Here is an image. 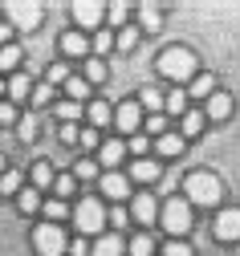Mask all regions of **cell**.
I'll list each match as a JSON object with an SVG mask.
<instances>
[{"label":"cell","instance_id":"cell-18","mask_svg":"<svg viewBox=\"0 0 240 256\" xmlns=\"http://www.w3.org/2000/svg\"><path fill=\"white\" fill-rule=\"evenodd\" d=\"M155 150H159V154H167V158H175V154H183V138H179V134H159Z\"/></svg>","mask_w":240,"mask_h":256},{"label":"cell","instance_id":"cell-47","mask_svg":"<svg viewBox=\"0 0 240 256\" xmlns=\"http://www.w3.org/2000/svg\"><path fill=\"white\" fill-rule=\"evenodd\" d=\"M78 142H82L86 150H94V146H98V130H86V134H78Z\"/></svg>","mask_w":240,"mask_h":256},{"label":"cell","instance_id":"cell-19","mask_svg":"<svg viewBox=\"0 0 240 256\" xmlns=\"http://www.w3.org/2000/svg\"><path fill=\"white\" fill-rule=\"evenodd\" d=\"M61 53H70V57H86V37H82V33H65V37H61Z\"/></svg>","mask_w":240,"mask_h":256},{"label":"cell","instance_id":"cell-36","mask_svg":"<svg viewBox=\"0 0 240 256\" xmlns=\"http://www.w3.org/2000/svg\"><path fill=\"white\" fill-rule=\"evenodd\" d=\"M17 130H21V138H25V142H33V138H37V118H21Z\"/></svg>","mask_w":240,"mask_h":256},{"label":"cell","instance_id":"cell-37","mask_svg":"<svg viewBox=\"0 0 240 256\" xmlns=\"http://www.w3.org/2000/svg\"><path fill=\"white\" fill-rule=\"evenodd\" d=\"M29 98H33V106H49V98H53V90H49V86H37V90L29 94Z\"/></svg>","mask_w":240,"mask_h":256},{"label":"cell","instance_id":"cell-7","mask_svg":"<svg viewBox=\"0 0 240 256\" xmlns=\"http://www.w3.org/2000/svg\"><path fill=\"white\" fill-rule=\"evenodd\" d=\"M216 240H240V208H228L216 216Z\"/></svg>","mask_w":240,"mask_h":256},{"label":"cell","instance_id":"cell-38","mask_svg":"<svg viewBox=\"0 0 240 256\" xmlns=\"http://www.w3.org/2000/svg\"><path fill=\"white\" fill-rule=\"evenodd\" d=\"M106 16H110L114 24H126V16H130V8H126V4H110V8H106Z\"/></svg>","mask_w":240,"mask_h":256},{"label":"cell","instance_id":"cell-35","mask_svg":"<svg viewBox=\"0 0 240 256\" xmlns=\"http://www.w3.org/2000/svg\"><path fill=\"white\" fill-rule=\"evenodd\" d=\"M134 41H139V28H122V33H118V49H122V53H130Z\"/></svg>","mask_w":240,"mask_h":256},{"label":"cell","instance_id":"cell-27","mask_svg":"<svg viewBox=\"0 0 240 256\" xmlns=\"http://www.w3.org/2000/svg\"><path fill=\"white\" fill-rule=\"evenodd\" d=\"M203 130V114L199 110H183V134H199Z\"/></svg>","mask_w":240,"mask_h":256},{"label":"cell","instance_id":"cell-1","mask_svg":"<svg viewBox=\"0 0 240 256\" xmlns=\"http://www.w3.org/2000/svg\"><path fill=\"white\" fill-rule=\"evenodd\" d=\"M183 191H187V208L195 204V208H212L216 200H220V179L212 175V171H191L187 179H183Z\"/></svg>","mask_w":240,"mask_h":256},{"label":"cell","instance_id":"cell-25","mask_svg":"<svg viewBox=\"0 0 240 256\" xmlns=\"http://www.w3.org/2000/svg\"><path fill=\"white\" fill-rule=\"evenodd\" d=\"M139 20H143V28H147V33H155V28L163 24V20H159V8H155V4H143V8H139Z\"/></svg>","mask_w":240,"mask_h":256},{"label":"cell","instance_id":"cell-48","mask_svg":"<svg viewBox=\"0 0 240 256\" xmlns=\"http://www.w3.org/2000/svg\"><path fill=\"white\" fill-rule=\"evenodd\" d=\"M126 150H134V154H139V150H147V138H139V134H130V146Z\"/></svg>","mask_w":240,"mask_h":256},{"label":"cell","instance_id":"cell-41","mask_svg":"<svg viewBox=\"0 0 240 256\" xmlns=\"http://www.w3.org/2000/svg\"><path fill=\"white\" fill-rule=\"evenodd\" d=\"M106 220L114 224V228H126V224H130V216H126V208H114V212H106Z\"/></svg>","mask_w":240,"mask_h":256},{"label":"cell","instance_id":"cell-45","mask_svg":"<svg viewBox=\"0 0 240 256\" xmlns=\"http://www.w3.org/2000/svg\"><path fill=\"white\" fill-rule=\"evenodd\" d=\"M65 78H70V70H65L61 61H57V66H49V82H65Z\"/></svg>","mask_w":240,"mask_h":256},{"label":"cell","instance_id":"cell-14","mask_svg":"<svg viewBox=\"0 0 240 256\" xmlns=\"http://www.w3.org/2000/svg\"><path fill=\"white\" fill-rule=\"evenodd\" d=\"M130 179H143V183L159 179V163H155V158H134V163H130Z\"/></svg>","mask_w":240,"mask_h":256},{"label":"cell","instance_id":"cell-17","mask_svg":"<svg viewBox=\"0 0 240 256\" xmlns=\"http://www.w3.org/2000/svg\"><path fill=\"white\" fill-rule=\"evenodd\" d=\"M122 154H126V142H118V138H114V142H102V163H106L110 171L122 163Z\"/></svg>","mask_w":240,"mask_h":256},{"label":"cell","instance_id":"cell-40","mask_svg":"<svg viewBox=\"0 0 240 256\" xmlns=\"http://www.w3.org/2000/svg\"><path fill=\"white\" fill-rule=\"evenodd\" d=\"M163 256H191V248H187L183 240H171V244L163 248Z\"/></svg>","mask_w":240,"mask_h":256},{"label":"cell","instance_id":"cell-6","mask_svg":"<svg viewBox=\"0 0 240 256\" xmlns=\"http://www.w3.org/2000/svg\"><path fill=\"white\" fill-rule=\"evenodd\" d=\"M139 122H143V106L134 102V98H130V102H122V106L114 110V126H118L122 134H134V130H139Z\"/></svg>","mask_w":240,"mask_h":256},{"label":"cell","instance_id":"cell-20","mask_svg":"<svg viewBox=\"0 0 240 256\" xmlns=\"http://www.w3.org/2000/svg\"><path fill=\"white\" fill-rule=\"evenodd\" d=\"M212 94H216V78L212 74H199L191 82V98H212Z\"/></svg>","mask_w":240,"mask_h":256},{"label":"cell","instance_id":"cell-15","mask_svg":"<svg viewBox=\"0 0 240 256\" xmlns=\"http://www.w3.org/2000/svg\"><path fill=\"white\" fill-rule=\"evenodd\" d=\"M86 118H90L94 126H106V122H114V110L98 98V102H90V106H86Z\"/></svg>","mask_w":240,"mask_h":256},{"label":"cell","instance_id":"cell-34","mask_svg":"<svg viewBox=\"0 0 240 256\" xmlns=\"http://www.w3.org/2000/svg\"><path fill=\"white\" fill-rule=\"evenodd\" d=\"M74 179H98V163H94V158H82L78 171H74Z\"/></svg>","mask_w":240,"mask_h":256},{"label":"cell","instance_id":"cell-33","mask_svg":"<svg viewBox=\"0 0 240 256\" xmlns=\"http://www.w3.org/2000/svg\"><path fill=\"white\" fill-rule=\"evenodd\" d=\"M183 106H187V98H183V90H171V94H167V110L183 118Z\"/></svg>","mask_w":240,"mask_h":256},{"label":"cell","instance_id":"cell-12","mask_svg":"<svg viewBox=\"0 0 240 256\" xmlns=\"http://www.w3.org/2000/svg\"><path fill=\"white\" fill-rule=\"evenodd\" d=\"M122 252H126V244H122L114 232H110V236H98V244L90 248V256H122Z\"/></svg>","mask_w":240,"mask_h":256},{"label":"cell","instance_id":"cell-50","mask_svg":"<svg viewBox=\"0 0 240 256\" xmlns=\"http://www.w3.org/2000/svg\"><path fill=\"white\" fill-rule=\"evenodd\" d=\"M9 37H13V24H0V45H9Z\"/></svg>","mask_w":240,"mask_h":256},{"label":"cell","instance_id":"cell-22","mask_svg":"<svg viewBox=\"0 0 240 256\" xmlns=\"http://www.w3.org/2000/svg\"><path fill=\"white\" fill-rule=\"evenodd\" d=\"M49 183H53V171H49L45 158H37V163H33V191H41V187H49Z\"/></svg>","mask_w":240,"mask_h":256},{"label":"cell","instance_id":"cell-26","mask_svg":"<svg viewBox=\"0 0 240 256\" xmlns=\"http://www.w3.org/2000/svg\"><path fill=\"white\" fill-rule=\"evenodd\" d=\"M53 114H57V118H65L61 126H74V118H82V106H78V102H61Z\"/></svg>","mask_w":240,"mask_h":256},{"label":"cell","instance_id":"cell-13","mask_svg":"<svg viewBox=\"0 0 240 256\" xmlns=\"http://www.w3.org/2000/svg\"><path fill=\"white\" fill-rule=\"evenodd\" d=\"M5 90H9V98H13V102H25L29 94H33V82H29L25 74H13V78L5 82Z\"/></svg>","mask_w":240,"mask_h":256},{"label":"cell","instance_id":"cell-42","mask_svg":"<svg viewBox=\"0 0 240 256\" xmlns=\"http://www.w3.org/2000/svg\"><path fill=\"white\" fill-rule=\"evenodd\" d=\"M147 130H151V134H167V118H159V114L147 118Z\"/></svg>","mask_w":240,"mask_h":256},{"label":"cell","instance_id":"cell-21","mask_svg":"<svg viewBox=\"0 0 240 256\" xmlns=\"http://www.w3.org/2000/svg\"><path fill=\"white\" fill-rule=\"evenodd\" d=\"M102 82H106V61L90 57L86 61V86H102Z\"/></svg>","mask_w":240,"mask_h":256},{"label":"cell","instance_id":"cell-52","mask_svg":"<svg viewBox=\"0 0 240 256\" xmlns=\"http://www.w3.org/2000/svg\"><path fill=\"white\" fill-rule=\"evenodd\" d=\"M0 94H5V82H0Z\"/></svg>","mask_w":240,"mask_h":256},{"label":"cell","instance_id":"cell-39","mask_svg":"<svg viewBox=\"0 0 240 256\" xmlns=\"http://www.w3.org/2000/svg\"><path fill=\"white\" fill-rule=\"evenodd\" d=\"M45 216H49V224H57V220L65 216V204H61V200H49V204H45Z\"/></svg>","mask_w":240,"mask_h":256},{"label":"cell","instance_id":"cell-43","mask_svg":"<svg viewBox=\"0 0 240 256\" xmlns=\"http://www.w3.org/2000/svg\"><path fill=\"white\" fill-rule=\"evenodd\" d=\"M17 118V110H13V102H0V126H9Z\"/></svg>","mask_w":240,"mask_h":256},{"label":"cell","instance_id":"cell-8","mask_svg":"<svg viewBox=\"0 0 240 256\" xmlns=\"http://www.w3.org/2000/svg\"><path fill=\"white\" fill-rule=\"evenodd\" d=\"M102 196L114 200V204H122V200L130 196V179L118 175V171H106V175H102Z\"/></svg>","mask_w":240,"mask_h":256},{"label":"cell","instance_id":"cell-44","mask_svg":"<svg viewBox=\"0 0 240 256\" xmlns=\"http://www.w3.org/2000/svg\"><path fill=\"white\" fill-rule=\"evenodd\" d=\"M110 45H114V41H110V33H98V37H94V53H106Z\"/></svg>","mask_w":240,"mask_h":256},{"label":"cell","instance_id":"cell-9","mask_svg":"<svg viewBox=\"0 0 240 256\" xmlns=\"http://www.w3.org/2000/svg\"><path fill=\"white\" fill-rule=\"evenodd\" d=\"M74 16H78V24H82V28H94V24H102L106 8L94 4V0H74Z\"/></svg>","mask_w":240,"mask_h":256},{"label":"cell","instance_id":"cell-46","mask_svg":"<svg viewBox=\"0 0 240 256\" xmlns=\"http://www.w3.org/2000/svg\"><path fill=\"white\" fill-rule=\"evenodd\" d=\"M65 248H70V256H90V244L86 240H74V244H65Z\"/></svg>","mask_w":240,"mask_h":256},{"label":"cell","instance_id":"cell-31","mask_svg":"<svg viewBox=\"0 0 240 256\" xmlns=\"http://www.w3.org/2000/svg\"><path fill=\"white\" fill-rule=\"evenodd\" d=\"M139 106H147V110H159V106H163V94H159L155 86H147V90L139 94Z\"/></svg>","mask_w":240,"mask_h":256},{"label":"cell","instance_id":"cell-49","mask_svg":"<svg viewBox=\"0 0 240 256\" xmlns=\"http://www.w3.org/2000/svg\"><path fill=\"white\" fill-rule=\"evenodd\" d=\"M61 142H78V130H74V126H61Z\"/></svg>","mask_w":240,"mask_h":256},{"label":"cell","instance_id":"cell-5","mask_svg":"<svg viewBox=\"0 0 240 256\" xmlns=\"http://www.w3.org/2000/svg\"><path fill=\"white\" fill-rule=\"evenodd\" d=\"M33 248L41 256H61L65 252V236L57 224H41V228H33Z\"/></svg>","mask_w":240,"mask_h":256},{"label":"cell","instance_id":"cell-28","mask_svg":"<svg viewBox=\"0 0 240 256\" xmlns=\"http://www.w3.org/2000/svg\"><path fill=\"white\" fill-rule=\"evenodd\" d=\"M126 252H130V256H151L155 244H151V236H134V240L126 244Z\"/></svg>","mask_w":240,"mask_h":256},{"label":"cell","instance_id":"cell-4","mask_svg":"<svg viewBox=\"0 0 240 256\" xmlns=\"http://www.w3.org/2000/svg\"><path fill=\"white\" fill-rule=\"evenodd\" d=\"M159 220H163V228H167L171 236H183V232L191 228V208H187L183 200H167L163 212H159Z\"/></svg>","mask_w":240,"mask_h":256},{"label":"cell","instance_id":"cell-11","mask_svg":"<svg viewBox=\"0 0 240 256\" xmlns=\"http://www.w3.org/2000/svg\"><path fill=\"white\" fill-rule=\"evenodd\" d=\"M9 16H17V24H21V28L41 24V8H37V4H9Z\"/></svg>","mask_w":240,"mask_h":256},{"label":"cell","instance_id":"cell-10","mask_svg":"<svg viewBox=\"0 0 240 256\" xmlns=\"http://www.w3.org/2000/svg\"><path fill=\"white\" fill-rule=\"evenodd\" d=\"M126 216H134L139 224H151V220H159V204H155V196H134V208H130Z\"/></svg>","mask_w":240,"mask_h":256},{"label":"cell","instance_id":"cell-29","mask_svg":"<svg viewBox=\"0 0 240 256\" xmlns=\"http://www.w3.org/2000/svg\"><path fill=\"white\" fill-rule=\"evenodd\" d=\"M74 187H78L74 175H57V179H53V191H57V200H61V204L70 200V191H74Z\"/></svg>","mask_w":240,"mask_h":256},{"label":"cell","instance_id":"cell-3","mask_svg":"<svg viewBox=\"0 0 240 256\" xmlns=\"http://www.w3.org/2000/svg\"><path fill=\"white\" fill-rule=\"evenodd\" d=\"M74 224H78V232H86V236H102V224H106L102 200H82L78 212H74Z\"/></svg>","mask_w":240,"mask_h":256},{"label":"cell","instance_id":"cell-51","mask_svg":"<svg viewBox=\"0 0 240 256\" xmlns=\"http://www.w3.org/2000/svg\"><path fill=\"white\" fill-rule=\"evenodd\" d=\"M0 175H5V158H0Z\"/></svg>","mask_w":240,"mask_h":256},{"label":"cell","instance_id":"cell-23","mask_svg":"<svg viewBox=\"0 0 240 256\" xmlns=\"http://www.w3.org/2000/svg\"><path fill=\"white\" fill-rule=\"evenodd\" d=\"M65 94H70V102H82L86 94H90V86H86V78H65Z\"/></svg>","mask_w":240,"mask_h":256},{"label":"cell","instance_id":"cell-24","mask_svg":"<svg viewBox=\"0 0 240 256\" xmlns=\"http://www.w3.org/2000/svg\"><path fill=\"white\" fill-rule=\"evenodd\" d=\"M21 66V49L17 45H0V70H17Z\"/></svg>","mask_w":240,"mask_h":256},{"label":"cell","instance_id":"cell-16","mask_svg":"<svg viewBox=\"0 0 240 256\" xmlns=\"http://www.w3.org/2000/svg\"><path fill=\"white\" fill-rule=\"evenodd\" d=\"M232 114V98H228V94H212V98H208V114H203V118H228Z\"/></svg>","mask_w":240,"mask_h":256},{"label":"cell","instance_id":"cell-32","mask_svg":"<svg viewBox=\"0 0 240 256\" xmlns=\"http://www.w3.org/2000/svg\"><path fill=\"white\" fill-rule=\"evenodd\" d=\"M17 204H21V212H37V208H41V196H37V191H33V187H25Z\"/></svg>","mask_w":240,"mask_h":256},{"label":"cell","instance_id":"cell-30","mask_svg":"<svg viewBox=\"0 0 240 256\" xmlns=\"http://www.w3.org/2000/svg\"><path fill=\"white\" fill-rule=\"evenodd\" d=\"M17 191H21V175L5 171V175H0V196H17Z\"/></svg>","mask_w":240,"mask_h":256},{"label":"cell","instance_id":"cell-2","mask_svg":"<svg viewBox=\"0 0 240 256\" xmlns=\"http://www.w3.org/2000/svg\"><path fill=\"white\" fill-rule=\"evenodd\" d=\"M159 74L171 78V82H187V78L195 74V53H187V49H167V53L159 57Z\"/></svg>","mask_w":240,"mask_h":256}]
</instances>
